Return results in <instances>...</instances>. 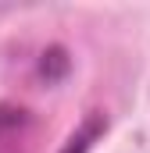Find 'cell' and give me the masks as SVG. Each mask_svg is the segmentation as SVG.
Segmentation results:
<instances>
[{"instance_id": "cell-1", "label": "cell", "mask_w": 150, "mask_h": 153, "mask_svg": "<svg viewBox=\"0 0 150 153\" xmlns=\"http://www.w3.org/2000/svg\"><path fill=\"white\" fill-rule=\"evenodd\" d=\"M36 121L25 107L0 103V153H32Z\"/></svg>"}]
</instances>
